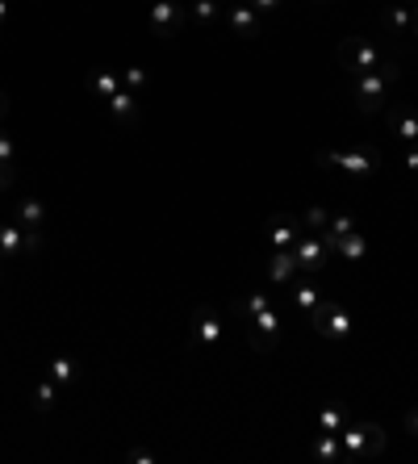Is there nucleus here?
Returning <instances> with one entry per match:
<instances>
[{
  "instance_id": "obj_1",
  "label": "nucleus",
  "mask_w": 418,
  "mask_h": 464,
  "mask_svg": "<svg viewBox=\"0 0 418 464\" xmlns=\"http://www.w3.org/2000/svg\"><path fill=\"white\" fill-rule=\"evenodd\" d=\"M151 25H155L159 34H168L172 25H180V8H176V0H159V4L151 8Z\"/></svg>"
},
{
  "instance_id": "obj_2",
  "label": "nucleus",
  "mask_w": 418,
  "mask_h": 464,
  "mask_svg": "<svg viewBox=\"0 0 418 464\" xmlns=\"http://www.w3.org/2000/svg\"><path fill=\"white\" fill-rule=\"evenodd\" d=\"M326 251H330V243H326V238H306V243L297 247V260H301L306 268H323Z\"/></svg>"
},
{
  "instance_id": "obj_3",
  "label": "nucleus",
  "mask_w": 418,
  "mask_h": 464,
  "mask_svg": "<svg viewBox=\"0 0 418 464\" xmlns=\"http://www.w3.org/2000/svg\"><path fill=\"white\" fill-rule=\"evenodd\" d=\"M326 159H330V163H339V168H347V172H372V168H376V159H372V155H356V151H347V155L339 151V155H326Z\"/></svg>"
},
{
  "instance_id": "obj_4",
  "label": "nucleus",
  "mask_w": 418,
  "mask_h": 464,
  "mask_svg": "<svg viewBox=\"0 0 418 464\" xmlns=\"http://www.w3.org/2000/svg\"><path fill=\"white\" fill-rule=\"evenodd\" d=\"M360 96H364V109H372V105H381V96H385V80L381 76H364L360 80Z\"/></svg>"
},
{
  "instance_id": "obj_5",
  "label": "nucleus",
  "mask_w": 418,
  "mask_h": 464,
  "mask_svg": "<svg viewBox=\"0 0 418 464\" xmlns=\"http://www.w3.org/2000/svg\"><path fill=\"white\" fill-rule=\"evenodd\" d=\"M231 21H234V30H243V34H255V30H260V17H255L251 4H238L231 13Z\"/></svg>"
},
{
  "instance_id": "obj_6",
  "label": "nucleus",
  "mask_w": 418,
  "mask_h": 464,
  "mask_svg": "<svg viewBox=\"0 0 418 464\" xmlns=\"http://www.w3.org/2000/svg\"><path fill=\"white\" fill-rule=\"evenodd\" d=\"M323 330L330 335V339H339V335H347V330H352V318H347L343 310H326V318H323Z\"/></svg>"
},
{
  "instance_id": "obj_7",
  "label": "nucleus",
  "mask_w": 418,
  "mask_h": 464,
  "mask_svg": "<svg viewBox=\"0 0 418 464\" xmlns=\"http://www.w3.org/2000/svg\"><path fill=\"white\" fill-rule=\"evenodd\" d=\"M25 238H30V243H38V234H25V231H17V226H4V231H0V251H8V255H13Z\"/></svg>"
},
{
  "instance_id": "obj_8",
  "label": "nucleus",
  "mask_w": 418,
  "mask_h": 464,
  "mask_svg": "<svg viewBox=\"0 0 418 464\" xmlns=\"http://www.w3.org/2000/svg\"><path fill=\"white\" fill-rule=\"evenodd\" d=\"M347 59H352V67H356V71H372V67H376V50H372V47H356Z\"/></svg>"
},
{
  "instance_id": "obj_9",
  "label": "nucleus",
  "mask_w": 418,
  "mask_h": 464,
  "mask_svg": "<svg viewBox=\"0 0 418 464\" xmlns=\"http://www.w3.org/2000/svg\"><path fill=\"white\" fill-rule=\"evenodd\" d=\"M222 335V323L214 318V314H201V323H197V339H205V343H214Z\"/></svg>"
},
{
  "instance_id": "obj_10",
  "label": "nucleus",
  "mask_w": 418,
  "mask_h": 464,
  "mask_svg": "<svg viewBox=\"0 0 418 464\" xmlns=\"http://www.w3.org/2000/svg\"><path fill=\"white\" fill-rule=\"evenodd\" d=\"M109 109H113L117 117H130V109H134V96H130V93H113V96H109Z\"/></svg>"
},
{
  "instance_id": "obj_11",
  "label": "nucleus",
  "mask_w": 418,
  "mask_h": 464,
  "mask_svg": "<svg viewBox=\"0 0 418 464\" xmlns=\"http://www.w3.org/2000/svg\"><path fill=\"white\" fill-rule=\"evenodd\" d=\"M293 268H297V264H293V255H277V260H272V280L293 277Z\"/></svg>"
},
{
  "instance_id": "obj_12",
  "label": "nucleus",
  "mask_w": 418,
  "mask_h": 464,
  "mask_svg": "<svg viewBox=\"0 0 418 464\" xmlns=\"http://www.w3.org/2000/svg\"><path fill=\"white\" fill-rule=\"evenodd\" d=\"M50 376H54V381H71V376H76L71 360H54V364H50Z\"/></svg>"
},
{
  "instance_id": "obj_13",
  "label": "nucleus",
  "mask_w": 418,
  "mask_h": 464,
  "mask_svg": "<svg viewBox=\"0 0 418 464\" xmlns=\"http://www.w3.org/2000/svg\"><path fill=\"white\" fill-rule=\"evenodd\" d=\"M21 218L25 222H42V205L38 201H21Z\"/></svg>"
},
{
  "instance_id": "obj_14",
  "label": "nucleus",
  "mask_w": 418,
  "mask_h": 464,
  "mask_svg": "<svg viewBox=\"0 0 418 464\" xmlns=\"http://www.w3.org/2000/svg\"><path fill=\"white\" fill-rule=\"evenodd\" d=\"M297 306H301V310H310V306H318V293H314L310 284H306V289H297Z\"/></svg>"
},
{
  "instance_id": "obj_15",
  "label": "nucleus",
  "mask_w": 418,
  "mask_h": 464,
  "mask_svg": "<svg viewBox=\"0 0 418 464\" xmlns=\"http://www.w3.org/2000/svg\"><path fill=\"white\" fill-rule=\"evenodd\" d=\"M397 130H402V139H418V117H402Z\"/></svg>"
},
{
  "instance_id": "obj_16",
  "label": "nucleus",
  "mask_w": 418,
  "mask_h": 464,
  "mask_svg": "<svg viewBox=\"0 0 418 464\" xmlns=\"http://www.w3.org/2000/svg\"><path fill=\"white\" fill-rule=\"evenodd\" d=\"M389 21H393L397 30H406V25H410V13H406V8H393V17H389Z\"/></svg>"
},
{
  "instance_id": "obj_17",
  "label": "nucleus",
  "mask_w": 418,
  "mask_h": 464,
  "mask_svg": "<svg viewBox=\"0 0 418 464\" xmlns=\"http://www.w3.org/2000/svg\"><path fill=\"white\" fill-rule=\"evenodd\" d=\"M96 88H100V93H117V80H113V76H100V80H96Z\"/></svg>"
},
{
  "instance_id": "obj_18",
  "label": "nucleus",
  "mask_w": 418,
  "mask_h": 464,
  "mask_svg": "<svg viewBox=\"0 0 418 464\" xmlns=\"http://www.w3.org/2000/svg\"><path fill=\"white\" fill-rule=\"evenodd\" d=\"M197 17L209 21V17H214V0H201V4H197Z\"/></svg>"
},
{
  "instance_id": "obj_19",
  "label": "nucleus",
  "mask_w": 418,
  "mask_h": 464,
  "mask_svg": "<svg viewBox=\"0 0 418 464\" xmlns=\"http://www.w3.org/2000/svg\"><path fill=\"white\" fill-rule=\"evenodd\" d=\"M50 398H54V389H50V385H38V406H50Z\"/></svg>"
},
{
  "instance_id": "obj_20",
  "label": "nucleus",
  "mask_w": 418,
  "mask_h": 464,
  "mask_svg": "<svg viewBox=\"0 0 418 464\" xmlns=\"http://www.w3.org/2000/svg\"><path fill=\"white\" fill-rule=\"evenodd\" d=\"M289 238H293V234L284 231V226H277V234H272V243H280V247H284V243H289Z\"/></svg>"
},
{
  "instance_id": "obj_21",
  "label": "nucleus",
  "mask_w": 418,
  "mask_h": 464,
  "mask_svg": "<svg viewBox=\"0 0 418 464\" xmlns=\"http://www.w3.org/2000/svg\"><path fill=\"white\" fill-rule=\"evenodd\" d=\"M8 155H13V142H8V139H0V159H8Z\"/></svg>"
},
{
  "instance_id": "obj_22",
  "label": "nucleus",
  "mask_w": 418,
  "mask_h": 464,
  "mask_svg": "<svg viewBox=\"0 0 418 464\" xmlns=\"http://www.w3.org/2000/svg\"><path fill=\"white\" fill-rule=\"evenodd\" d=\"M251 4H255V8H272L277 0H251Z\"/></svg>"
},
{
  "instance_id": "obj_23",
  "label": "nucleus",
  "mask_w": 418,
  "mask_h": 464,
  "mask_svg": "<svg viewBox=\"0 0 418 464\" xmlns=\"http://www.w3.org/2000/svg\"><path fill=\"white\" fill-rule=\"evenodd\" d=\"M8 185V172H4V168H0V188Z\"/></svg>"
},
{
  "instance_id": "obj_24",
  "label": "nucleus",
  "mask_w": 418,
  "mask_h": 464,
  "mask_svg": "<svg viewBox=\"0 0 418 464\" xmlns=\"http://www.w3.org/2000/svg\"><path fill=\"white\" fill-rule=\"evenodd\" d=\"M410 427H414V431H418V414H414V418H410Z\"/></svg>"
},
{
  "instance_id": "obj_25",
  "label": "nucleus",
  "mask_w": 418,
  "mask_h": 464,
  "mask_svg": "<svg viewBox=\"0 0 418 464\" xmlns=\"http://www.w3.org/2000/svg\"><path fill=\"white\" fill-rule=\"evenodd\" d=\"M0 109H4V100H0Z\"/></svg>"
}]
</instances>
